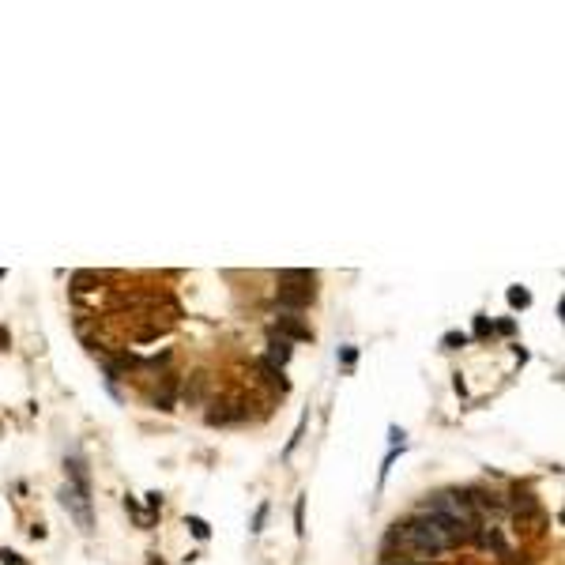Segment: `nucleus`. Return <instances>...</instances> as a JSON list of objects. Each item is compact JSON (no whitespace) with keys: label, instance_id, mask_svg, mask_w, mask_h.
I'll use <instances>...</instances> for the list:
<instances>
[{"label":"nucleus","instance_id":"obj_1","mask_svg":"<svg viewBox=\"0 0 565 565\" xmlns=\"http://www.w3.org/2000/svg\"><path fill=\"white\" fill-rule=\"evenodd\" d=\"M396 539L407 542V547L418 550V554H441V550H452L456 542L475 539V535H471V531H464L460 524H452V520H445V516L422 513L418 520L399 524V528H396Z\"/></svg>","mask_w":565,"mask_h":565},{"label":"nucleus","instance_id":"obj_2","mask_svg":"<svg viewBox=\"0 0 565 565\" xmlns=\"http://www.w3.org/2000/svg\"><path fill=\"white\" fill-rule=\"evenodd\" d=\"M426 513L452 520V524H460L464 531H471V535L479 531V524H475V509H471V502H467L460 490H441V494H433L430 502H426Z\"/></svg>","mask_w":565,"mask_h":565},{"label":"nucleus","instance_id":"obj_3","mask_svg":"<svg viewBox=\"0 0 565 565\" xmlns=\"http://www.w3.org/2000/svg\"><path fill=\"white\" fill-rule=\"evenodd\" d=\"M61 502H64V509L75 516V524H80L83 531H91V497H87V490H80V486H64L61 490Z\"/></svg>","mask_w":565,"mask_h":565},{"label":"nucleus","instance_id":"obj_4","mask_svg":"<svg viewBox=\"0 0 565 565\" xmlns=\"http://www.w3.org/2000/svg\"><path fill=\"white\" fill-rule=\"evenodd\" d=\"M313 298H317V290H313V287H279V290H275V302H279L282 309H290V313L309 309Z\"/></svg>","mask_w":565,"mask_h":565},{"label":"nucleus","instance_id":"obj_5","mask_svg":"<svg viewBox=\"0 0 565 565\" xmlns=\"http://www.w3.org/2000/svg\"><path fill=\"white\" fill-rule=\"evenodd\" d=\"M275 335L279 340H294V343H306V340H313V332H309V324H302L294 313H287V317H279L275 321Z\"/></svg>","mask_w":565,"mask_h":565},{"label":"nucleus","instance_id":"obj_6","mask_svg":"<svg viewBox=\"0 0 565 565\" xmlns=\"http://www.w3.org/2000/svg\"><path fill=\"white\" fill-rule=\"evenodd\" d=\"M208 385H211V377L204 373V369H197V373H192L189 381H185V392H181V396H185V404H189V407H197L200 399L208 396Z\"/></svg>","mask_w":565,"mask_h":565},{"label":"nucleus","instance_id":"obj_7","mask_svg":"<svg viewBox=\"0 0 565 565\" xmlns=\"http://www.w3.org/2000/svg\"><path fill=\"white\" fill-rule=\"evenodd\" d=\"M173 399H178V373H166L162 385L155 388V407L159 411H173Z\"/></svg>","mask_w":565,"mask_h":565},{"label":"nucleus","instance_id":"obj_8","mask_svg":"<svg viewBox=\"0 0 565 565\" xmlns=\"http://www.w3.org/2000/svg\"><path fill=\"white\" fill-rule=\"evenodd\" d=\"M290 354H294V351H290V343H287V340H279V335H271V340H268V362L275 366V369L287 366V362H290Z\"/></svg>","mask_w":565,"mask_h":565},{"label":"nucleus","instance_id":"obj_9","mask_svg":"<svg viewBox=\"0 0 565 565\" xmlns=\"http://www.w3.org/2000/svg\"><path fill=\"white\" fill-rule=\"evenodd\" d=\"M313 271H306V268H282L279 271V287H313Z\"/></svg>","mask_w":565,"mask_h":565},{"label":"nucleus","instance_id":"obj_10","mask_svg":"<svg viewBox=\"0 0 565 565\" xmlns=\"http://www.w3.org/2000/svg\"><path fill=\"white\" fill-rule=\"evenodd\" d=\"M99 282H102L99 271H75V275H72V287H75V290H94Z\"/></svg>","mask_w":565,"mask_h":565},{"label":"nucleus","instance_id":"obj_11","mask_svg":"<svg viewBox=\"0 0 565 565\" xmlns=\"http://www.w3.org/2000/svg\"><path fill=\"white\" fill-rule=\"evenodd\" d=\"M471 502L475 505H479V509H490V513H502V497H497V494H486V490H475V497H471Z\"/></svg>","mask_w":565,"mask_h":565},{"label":"nucleus","instance_id":"obj_12","mask_svg":"<svg viewBox=\"0 0 565 565\" xmlns=\"http://www.w3.org/2000/svg\"><path fill=\"white\" fill-rule=\"evenodd\" d=\"M509 306H513V309H528V306H531V294H528L524 287H513V290H509Z\"/></svg>","mask_w":565,"mask_h":565},{"label":"nucleus","instance_id":"obj_13","mask_svg":"<svg viewBox=\"0 0 565 565\" xmlns=\"http://www.w3.org/2000/svg\"><path fill=\"white\" fill-rule=\"evenodd\" d=\"M72 467V486H80V490H87V471H83V460H68Z\"/></svg>","mask_w":565,"mask_h":565},{"label":"nucleus","instance_id":"obj_14","mask_svg":"<svg viewBox=\"0 0 565 565\" xmlns=\"http://www.w3.org/2000/svg\"><path fill=\"white\" fill-rule=\"evenodd\" d=\"M464 343H467V335H464V332H445V340H441L445 351H456V347H464Z\"/></svg>","mask_w":565,"mask_h":565},{"label":"nucleus","instance_id":"obj_15","mask_svg":"<svg viewBox=\"0 0 565 565\" xmlns=\"http://www.w3.org/2000/svg\"><path fill=\"white\" fill-rule=\"evenodd\" d=\"M189 528H192V535H197V539H208V535H211L208 520H200V516H189Z\"/></svg>","mask_w":565,"mask_h":565},{"label":"nucleus","instance_id":"obj_16","mask_svg":"<svg viewBox=\"0 0 565 565\" xmlns=\"http://www.w3.org/2000/svg\"><path fill=\"white\" fill-rule=\"evenodd\" d=\"M264 520H268V505H260L253 516V531H264Z\"/></svg>","mask_w":565,"mask_h":565},{"label":"nucleus","instance_id":"obj_17","mask_svg":"<svg viewBox=\"0 0 565 565\" xmlns=\"http://www.w3.org/2000/svg\"><path fill=\"white\" fill-rule=\"evenodd\" d=\"M0 561H4V565H23V558H19L15 550H0Z\"/></svg>","mask_w":565,"mask_h":565},{"label":"nucleus","instance_id":"obj_18","mask_svg":"<svg viewBox=\"0 0 565 565\" xmlns=\"http://www.w3.org/2000/svg\"><path fill=\"white\" fill-rule=\"evenodd\" d=\"M486 332H490V321H486V317H475V335H486Z\"/></svg>","mask_w":565,"mask_h":565},{"label":"nucleus","instance_id":"obj_19","mask_svg":"<svg viewBox=\"0 0 565 565\" xmlns=\"http://www.w3.org/2000/svg\"><path fill=\"white\" fill-rule=\"evenodd\" d=\"M159 505H162V494L151 490V494H147V509H159Z\"/></svg>","mask_w":565,"mask_h":565},{"label":"nucleus","instance_id":"obj_20","mask_svg":"<svg viewBox=\"0 0 565 565\" xmlns=\"http://www.w3.org/2000/svg\"><path fill=\"white\" fill-rule=\"evenodd\" d=\"M354 358H358V351H354V347H347V351H343V366H354Z\"/></svg>","mask_w":565,"mask_h":565},{"label":"nucleus","instance_id":"obj_21","mask_svg":"<svg viewBox=\"0 0 565 565\" xmlns=\"http://www.w3.org/2000/svg\"><path fill=\"white\" fill-rule=\"evenodd\" d=\"M8 343H12V335H8V328H0V351H8Z\"/></svg>","mask_w":565,"mask_h":565}]
</instances>
